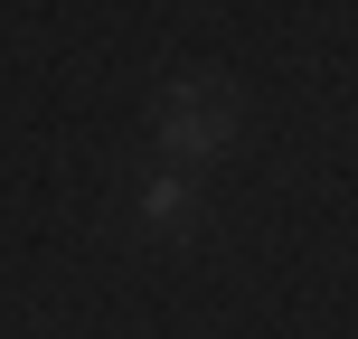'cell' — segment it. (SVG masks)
I'll list each match as a JSON object with an SVG mask.
<instances>
[{"label":"cell","mask_w":358,"mask_h":339,"mask_svg":"<svg viewBox=\"0 0 358 339\" xmlns=\"http://www.w3.org/2000/svg\"><path fill=\"white\" fill-rule=\"evenodd\" d=\"M227 142H236V85H227V75H189V85L170 94V113H161V151L179 161V179H189Z\"/></svg>","instance_id":"6da1fadb"},{"label":"cell","mask_w":358,"mask_h":339,"mask_svg":"<svg viewBox=\"0 0 358 339\" xmlns=\"http://www.w3.org/2000/svg\"><path fill=\"white\" fill-rule=\"evenodd\" d=\"M142 226H161V236L189 226V179H179V170H161V179L142 189Z\"/></svg>","instance_id":"7a4b0ae2"}]
</instances>
